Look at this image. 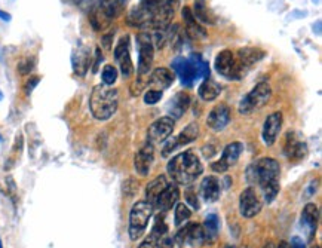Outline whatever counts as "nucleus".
<instances>
[{"mask_svg": "<svg viewBox=\"0 0 322 248\" xmlns=\"http://www.w3.org/2000/svg\"><path fill=\"white\" fill-rule=\"evenodd\" d=\"M211 169H212L214 173L223 174V173H227L229 166L226 165V164H224L222 159H218V161H215V162H212V164H211Z\"/></svg>", "mask_w": 322, "mask_h": 248, "instance_id": "42", "label": "nucleus"}, {"mask_svg": "<svg viewBox=\"0 0 322 248\" xmlns=\"http://www.w3.org/2000/svg\"><path fill=\"white\" fill-rule=\"evenodd\" d=\"M162 97H164V91H159V89H149V91H146V94L143 97V100H144V103H146L147 106H154V104H157V103L162 100Z\"/></svg>", "mask_w": 322, "mask_h": 248, "instance_id": "36", "label": "nucleus"}, {"mask_svg": "<svg viewBox=\"0 0 322 248\" xmlns=\"http://www.w3.org/2000/svg\"><path fill=\"white\" fill-rule=\"evenodd\" d=\"M245 177L247 181L250 184H257V171H255V164H252L247 168V173H245Z\"/></svg>", "mask_w": 322, "mask_h": 248, "instance_id": "41", "label": "nucleus"}, {"mask_svg": "<svg viewBox=\"0 0 322 248\" xmlns=\"http://www.w3.org/2000/svg\"><path fill=\"white\" fill-rule=\"evenodd\" d=\"M204 234H205V242L214 239L217 234H218V229H220V220L215 214H210L207 216V219L204 221Z\"/></svg>", "mask_w": 322, "mask_h": 248, "instance_id": "32", "label": "nucleus"}, {"mask_svg": "<svg viewBox=\"0 0 322 248\" xmlns=\"http://www.w3.org/2000/svg\"><path fill=\"white\" fill-rule=\"evenodd\" d=\"M272 97V88L267 82L257 83L251 91L244 97L239 103V113L240 115H251L254 110L261 109L266 106L267 101Z\"/></svg>", "mask_w": 322, "mask_h": 248, "instance_id": "6", "label": "nucleus"}, {"mask_svg": "<svg viewBox=\"0 0 322 248\" xmlns=\"http://www.w3.org/2000/svg\"><path fill=\"white\" fill-rule=\"evenodd\" d=\"M138 190V183L134 179H128L124 183V193H125L128 198H132Z\"/></svg>", "mask_w": 322, "mask_h": 248, "instance_id": "38", "label": "nucleus"}, {"mask_svg": "<svg viewBox=\"0 0 322 248\" xmlns=\"http://www.w3.org/2000/svg\"><path fill=\"white\" fill-rule=\"evenodd\" d=\"M71 67H73L74 74H77L79 78L86 76L88 70L91 67V52H89V48L88 46L79 45L73 51V55H71Z\"/></svg>", "mask_w": 322, "mask_h": 248, "instance_id": "18", "label": "nucleus"}, {"mask_svg": "<svg viewBox=\"0 0 322 248\" xmlns=\"http://www.w3.org/2000/svg\"><path fill=\"white\" fill-rule=\"evenodd\" d=\"M74 3L79 5L80 8H84V5H91V8L94 6V5H92V0H74Z\"/></svg>", "mask_w": 322, "mask_h": 248, "instance_id": "50", "label": "nucleus"}, {"mask_svg": "<svg viewBox=\"0 0 322 248\" xmlns=\"http://www.w3.org/2000/svg\"><path fill=\"white\" fill-rule=\"evenodd\" d=\"M0 248H3V245H2V241H0Z\"/></svg>", "mask_w": 322, "mask_h": 248, "instance_id": "53", "label": "nucleus"}, {"mask_svg": "<svg viewBox=\"0 0 322 248\" xmlns=\"http://www.w3.org/2000/svg\"><path fill=\"white\" fill-rule=\"evenodd\" d=\"M312 248H321V247H319V245H313V247H312Z\"/></svg>", "mask_w": 322, "mask_h": 248, "instance_id": "52", "label": "nucleus"}, {"mask_svg": "<svg viewBox=\"0 0 322 248\" xmlns=\"http://www.w3.org/2000/svg\"><path fill=\"white\" fill-rule=\"evenodd\" d=\"M197 136H199L197 124H189L177 137H174V140H175L177 147H183V146H187V144L193 143L197 138Z\"/></svg>", "mask_w": 322, "mask_h": 248, "instance_id": "31", "label": "nucleus"}, {"mask_svg": "<svg viewBox=\"0 0 322 248\" xmlns=\"http://www.w3.org/2000/svg\"><path fill=\"white\" fill-rule=\"evenodd\" d=\"M200 193L207 202H215L222 193V183L215 176H208L200 183Z\"/></svg>", "mask_w": 322, "mask_h": 248, "instance_id": "25", "label": "nucleus"}, {"mask_svg": "<svg viewBox=\"0 0 322 248\" xmlns=\"http://www.w3.org/2000/svg\"><path fill=\"white\" fill-rule=\"evenodd\" d=\"M117 69L112 66V64H106L104 66V69L101 71V81L104 85H107V86H112L113 83L117 81Z\"/></svg>", "mask_w": 322, "mask_h": 248, "instance_id": "34", "label": "nucleus"}, {"mask_svg": "<svg viewBox=\"0 0 322 248\" xmlns=\"http://www.w3.org/2000/svg\"><path fill=\"white\" fill-rule=\"evenodd\" d=\"M182 16L183 23H184V26H186V34H187L190 39L199 41V39H205V37H207V31H205V28L197 23L196 18L193 16L192 8L184 6L182 11Z\"/></svg>", "mask_w": 322, "mask_h": 248, "instance_id": "19", "label": "nucleus"}, {"mask_svg": "<svg viewBox=\"0 0 322 248\" xmlns=\"http://www.w3.org/2000/svg\"><path fill=\"white\" fill-rule=\"evenodd\" d=\"M226 248H233V247H226Z\"/></svg>", "mask_w": 322, "mask_h": 248, "instance_id": "54", "label": "nucleus"}, {"mask_svg": "<svg viewBox=\"0 0 322 248\" xmlns=\"http://www.w3.org/2000/svg\"><path fill=\"white\" fill-rule=\"evenodd\" d=\"M192 12H193V16L196 18L197 23L210 24V26L215 24V16L210 11V8L207 5V0H195Z\"/></svg>", "mask_w": 322, "mask_h": 248, "instance_id": "28", "label": "nucleus"}, {"mask_svg": "<svg viewBox=\"0 0 322 248\" xmlns=\"http://www.w3.org/2000/svg\"><path fill=\"white\" fill-rule=\"evenodd\" d=\"M120 9L122 5L117 0H98V3L91 8L89 23L95 31H103L110 27V24L120 14Z\"/></svg>", "mask_w": 322, "mask_h": 248, "instance_id": "4", "label": "nucleus"}, {"mask_svg": "<svg viewBox=\"0 0 322 248\" xmlns=\"http://www.w3.org/2000/svg\"><path fill=\"white\" fill-rule=\"evenodd\" d=\"M153 205L147 201H138L135 202L131 211H129V238L132 241H138L141 236L144 235L149 221L153 216Z\"/></svg>", "mask_w": 322, "mask_h": 248, "instance_id": "5", "label": "nucleus"}, {"mask_svg": "<svg viewBox=\"0 0 322 248\" xmlns=\"http://www.w3.org/2000/svg\"><path fill=\"white\" fill-rule=\"evenodd\" d=\"M103 61V55H101V51H99V48L95 49V63H94V73H97L98 71V67H99V63Z\"/></svg>", "mask_w": 322, "mask_h": 248, "instance_id": "48", "label": "nucleus"}, {"mask_svg": "<svg viewBox=\"0 0 322 248\" xmlns=\"http://www.w3.org/2000/svg\"><path fill=\"white\" fill-rule=\"evenodd\" d=\"M113 34H114V33H107V34H104V36H103V39H101V45H103V46H104V49H107V51H110V49H112Z\"/></svg>", "mask_w": 322, "mask_h": 248, "instance_id": "45", "label": "nucleus"}, {"mask_svg": "<svg viewBox=\"0 0 322 248\" xmlns=\"http://www.w3.org/2000/svg\"><path fill=\"white\" fill-rule=\"evenodd\" d=\"M156 11V9H154ZM154 11L143 6V5H137L134 6L126 18V23L131 26V27L140 28V30H150L152 27V21H153Z\"/></svg>", "mask_w": 322, "mask_h": 248, "instance_id": "15", "label": "nucleus"}, {"mask_svg": "<svg viewBox=\"0 0 322 248\" xmlns=\"http://www.w3.org/2000/svg\"><path fill=\"white\" fill-rule=\"evenodd\" d=\"M18 73L21 76H27L30 74V71L34 69V58H24L18 63Z\"/></svg>", "mask_w": 322, "mask_h": 248, "instance_id": "37", "label": "nucleus"}, {"mask_svg": "<svg viewBox=\"0 0 322 248\" xmlns=\"http://www.w3.org/2000/svg\"><path fill=\"white\" fill-rule=\"evenodd\" d=\"M235 55H236V60H238L240 69L244 70V73H245V70H248L254 64H257L258 61H261L265 58V55H266V52L263 49H260V48L248 46V48L239 49Z\"/></svg>", "mask_w": 322, "mask_h": 248, "instance_id": "22", "label": "nucleus"}, {"mask_svg": "<svg viewBox=\"0 0 322 248\" xmlns=\"http://www.w3.org/2000/svg\"><path fill=\"white\" fill-rule=\"evenodd\" d=\"M290 248H306V245H305V241L301 238L294 236L290 242Z\"/></svg>", "mask_w": 322, "mask_h": 248, "instance_id": "47", "label": "nucleus"}, {"mask_svg": "<svg viewBox=\"0 0 322 248\" xmlns=\"http://www.w3.org/2000/svg\"><path fill=\"white\" fill-rule=\"evenodd\" d=\"M11 14H8V12H5V11H0V20L2 21H5V23H9L11 21Z\"/></svg>", "mask_w": 322, "mask_h": 248, "instance_id": "49", "label": "nucleus"}, {"mask_svg": "<svg viewBox=\"0 0 322 248\" xmlns=\"http://www.w3.org/2000/svg\"><path fill=\"white\" fill-rule=\"evenodd\" d=\"M167 186H168V180H167L165 176H159V177H156L154 180H152V181L147 184V187H146V201L150 202L154 207V204H156L159 195L165 190Z\"/></svg>", "mask_w": 322, "mask_h": 248, "instance_id": "27", "label": "nucleus"}, {"mask_svg": "<svg viewBox=\"0 0 322 248\" xmlns=\"http://www.w3.org/2000/svg\"><path fill=\"white\" fill-rule=\"evenodd\" d=\"M244 152V144L240 141H233V143H229L226 147H224L223 155H222V161H223L226 165L233 166L238 162L239 156Z\"/></svg>", "mask_w": 322, "mask_h": 248, "instance_id": "30", "label": "nucleus"}, {"mask_svg": "<svg viewBox=\"0 0 322 248\" xmlns=\"http://www.w3.org/2000/svg\"><path fill=\"white\" fill-rule=\"evenodd\" d=\"M174 128H175V121L171 116H162V118H159L157 121H154L153 124L149 126V131H147L149 143L154 144V143L165 141L167 138L171 137Z\"/></svg>", "mask_w": 322, "mask_h": 248, "instance_id": "12", "label": "nucleus"}, {"mask_svg": "<svg viewBox=\"0 0 322 248\" xmlns=\"http://www.w3.org/2000/svg\"><path fill=\"white\" fill-rule=\"evenodd\" d=\"M39 82H41V78H39V76H31V78H28L27 82L24 85V92H26L27 96H30V94L33 92V89L39 85Z\"/></svg>", "mask_w": 322, "mask_h": 248, "instance_id": "40", "label": "nucleus"}, {"mask_svg": "<svg viewBox=\"0 0 322 248\" xmlns=\"http://www.w3.org/2000/svg\"><path fill=\"white\" fill-rule=\"evenodd\" d=\"M154 161V147L152 143H146L143 147H141L138 152L135 153L134 156V169L135 173L141 176V177H146L149 176L152 165H153Z\"/></svg>", "mask_w": 322, "mask_h": 248, "instance_id": "17", "label": "nucleus"}, {"mask_svg": "<svg viewBox=\"0 0 322 248\" xmlns=\"http://www.w3.org/2000/svg\"><path fill=\"white\" fill-rule=\"evenodd\" d=\"M214 69L227 81H239L244 74V70L240 69L235 52H232L230 49L218 52V55L214 60Z\"/></svg>", "mask_w": 322, "mask_h": 248, "instance_id": "7", "label": "nucleus"}, {"mask_svg": "<svg viewBox=\"0 0 322 248\" xmlns=\"http://www.w3.org/2000/svg\"><path fill=\"white\" fill-rule=\"evenodd\" d=\"M159 238H156L154 235H149L143 242L140 244V247L138 248H159Z\"/></svg>", "mask_w": 322, "mask_h": 248, "instance_id": "39", "label": "nucleus"}, {"mask_svg": "<svg viewBox=\"0 0 322 248\" xmlns=\"http://www.w3.org/2000/svg\"><path fill=\"white\" fill-rule=\"evenodd\" d=\"M113 55H114V60L119 66V70H120V74L125 78V79H129L132 78L134 74V64H132V60H131V52H129V36L125 34L120 37V41L117 42L114 51H113Z\"/></svg>", "mask_w": 322, "mask_h": 248, "instance_id": "10", "label": "nucleus"}, {"mask_svg": "<svg viewBox=\"0 0 322 248\" xmlns=\"http://www.w3.org/2000/svg\"><path fill=\"white\" fill-rule=\"evenodd\" d=\"M137 46H138V66L137 73L140 78H144L150 73L154 61V46L152 36L147 31H141L137 34Z\"/></svg>", "mask_w": 322, "mask_h": 248, "instance_id": "8", "label": "nucleus"}, {"mask_svg": "<svg viewBox=\"0 0 322 248\" xmlns=\"http://www.w3.org/2000/svg\"><path fill=\"white\" fill-rule=\"evenodd\" d=\"M175 81V74L172 70L167 69V67H157L152 71L150 79L147 81V85L150 86V89H159L164 91L169 88Z\"/></svg>", "mask_w": 322, "mask_h": 248, "instance_id": "20", "label": "nucleus"}, {"mask_svg": "<svg viewBox=\"0 0 322 248\" xmlns=\"http://www.w3.org/2000/svg\"><path fill=\"white\" fill-rule=\"evenodd\" d=\"M202 153H204V156H205L207 159H211V158L217 153V149H215L214 144H205V146L202 147Z\"/></svg>", "mask_w": 322, "mask_h": 248, "instance_id": "43", "label": "nucleus"}, {"mask_svg": "<svg viewBox=\"0 0 322 248\" xmlns=\"http://www.w3.org/2000/svg\"><path fill=\"white\" fill-rule=\"evenodd\" d=\"M178 198H180L178 184L177 183H168V186L165 187V190L159 195L154 207L159 208L160 211H169L171 208L175 207Z\"/></svg>", "mask_w": 322, "mask_h": 248, "instance_id": "23", "label": "nucleus"}, {"mask_svg": "<svg viewBox=\"0 0 322 248\" xmlns=\"http://www.w3.org/2000/svg\"><path fill=\"white\" fill-rule=\"evenodd\" d=\"M230 115H232L230 107L224 103H220L214 109H211V111L208 113L207 126L212 129L214 132H220L230 122Z\"/></svg>", "mask_w": 322, "mask_h": 248, "instance_id": "16", "label": "nucleus"}, {"mask_svg": "<svg viewBox=\"0 0 322 248\" xmlns=\"http://www.w3.org/2000/svg\"><path fill=\"white\" fill-rule=\"evenodd\" d=\"M167 232H168V226H167V223L164 220V216H157L156 217V220H154V224L153 227H152V232L150 234L154 235L156 238H159V239H162L164 236H167Z\"/></svg>", "mask_w": 322, "mask_h": 248, "instance_id": "35", "label": "nucleus"}, {"mask_svg": "<svg viewBox=\"0 0 322 248\" xmlns=\"http://www.w3.org/2000/svg\"><path fill=\"white\" fill-rule=\"evenodd\" d=\"M171 69L174 70V74L180 78V81L184 86H192L193 82L199 79L197 70L192 58H183L178 56L171 63Z\"/></svg>", "mask_w": 322, "mask_h": 248, "instance_id": "11", "label": "nucleus"}, {"mask_svg": "<svg viewBox=\"0 0 322 248\" xmlns=\"http://www.w3.org/2000/svg\"><path fill=\"white\" fill-rule=\"evenodd\" d=\"M301 223L308 227L310 236L315 234L319 223V208L316 204H306L301 211Z\"/></svg>", "mask_w": 322, "mask_h": 248, "instance_id": "26", "label": "nucleus"}, {"mask_svg": "<svg viewBox=\"0 0 322 248\" xmlns=\"http://www.w3.org/2000/svg\"><path fill=\"white\" fill-rule=\"evenodd\" d=\"M190 217H192V211H190V208L187 207V204H184V202H178V204H175V211H174V223H175V226H177V227H180V226H183L184 223H187V221L190 220Z\"/></svg>", "mask_w": 322, "mask_h": 248, "instance_id": "33", "label": "nucleus"}, {"mask_svg": "<svg viewBox=\"0 0 322 248\" xmlns=\"http://www.w3.org/2000/svg\"><path fill=\"white\" fill-rule=\"evenodd\" d=\"M119 107V92L104 83L97 85L89 97V109L97 121H109Z\"/></svg>", "mask_w": 322, "mask_h": 248, "instance_id": "2", "label": "nucleus"}, {"mask_svg": "<svg viewBox=\"0 0 322 248\" xmlns=\"http://www.w3.org/2000/svg\"><path fill=\"white\" fill-rule=\"evenodd\" d=\"M190 103H192V98H190V96H189L186 91L177 92V94L174 96V98L171 100V103H169L168 116H171L174 121H175V119H180L183 115L189 110Z\"/></svg>", "mask_w": 322, "mask_h": 248, "instance_id": "24", "label": "nucleus"}, {"mask_svg": "<svg viewBox=\"0 0 322 248\" xmlns=\"http://www.w3.org/2000/svg\"><path fill=\"white\" fill-rule=\"evenodd\" d=\"M255 171H257V184L263 192L265 201L270 204L279 193V162L273 158H263L258 162H255Z\"/></svg>", "mask_w": 322, "mask_h": 248, "instance_id": "3", "label": "nucleus"}, {"mask_svg": "<svg viewBox=\"0 0 322 248\" xmlns=\"http://www.w3.org/2000/svg\"><path fill=\"white\" fill-rule=\"evenodd\" d=\"M186 196H187V201L192 204V207L195 208V209H199V202H197V198H196V193H193L192 190H187L186 193Z\"/></svg>", "mask_w": 322, "mask_h": 248, "instance_id": "46", "label": "nucleus"}, {"mask_svg": "<svg viewBox=\"0 0 322 248\" xmlns=\"http://www.w3.org/2000/svg\"><path fill=\"white\" fill-rule=\"evenodd\" d=\"M174 242H177V244H204L205 242L204 227L197 223L187 221L174 236Z\"/></svg>", "mask_w": 322, "mask_h": 248, "instance_id": "14", "label": "nucleus"}, {"mask_svg": "<svg viewBox=\"0 0 322 248\" xmlns=\"http://www.w3.org/2000/svg\"><path fill=\"white\" fill-rule=\"evenodd\" d=\"M261 208H263V201L254 187H247L245 190H242L239 198V213L242 217L252 219L257 214H260Z\"/></svg>", "mask_w": 322, "mask_h": 248, "instance_id": "9", "label": "nucleus"}, {"mask_svg": "<svg viewBox=\"0 0 322 248\" xmlns=\"http://www.w3.org/2000/svg\"><path fill=\"white\" fill-rule=\"evenodd\" d=\"M162 2H164V0H141L140 3L143 6H146V8H149V9L154 11V9H157V8L160 6Z\"/></svg>", "mask_w": 322, "mask_h": 248, "instance_id": "44", "label": "nucleus"}, {"mask_svg": "<svg viewBox=\"0 0 322 248\" xmlns=\"http://www.w3.org/2000/svg\"><path fill=\"white\" fill-rule=\"evenodd\" d=\"M284 124V116L280 111H273L265 119L263 129H261V138L266 146H273L279 137L280 129Z\"/></svg>", "mask_w": 322, "mask_h": 248, "instance_id": "13", "label": "nucleus"}, {"mask_svg": "<svg viewBox=\"0 0 322 248\" xmlns=\"http://www.w3.org/2000/svg\"><path fill=\"white\" fill-rule=\"evenodd\" d=\"M167 171L171 176V179L174 180V183L183 184V186H190L204 173V165H202L196 152L186 150V152H182L180 155L174 156L169 161L168 165H167Z\"/></svg>", "mask_w": 322, "mask_h": 248, "instance_id": "1", "label": "nucleus"}, {"mask_svg": "<svg viewBox=\"0 0 322 248\" xmlns=\"http://www.w3.org/2000/svg\"><path fill=\"white\" fill-rule=\"evenodd\" d=\"M284 153L290 161H300L308 155V144L305 141L297 140L294 132H288L284 146Z\"/></svg>", "mask_w": 322, "mask_h": 248, "instance_id": "21", "label": "nucleus"}, {"mask_svg": "<svg viewBox=\"0 0 322 248\" xmlns=\"http://www.w3.org/2000/svg\"><path fill=\"white\" fill-rule=\"evenodd\" d=\"M197 94L204 101H214L222 94V86L215 81H212V79L208 78V79H205L204 82L199 85Z\"/></svg>", "mask_w": 322, "mask_h": 248, "instance_id": "29", "label": "nucleus"}, {"mask_svg": "<svg viewBox=\"0 0 322 248\" xmlns=\"http://www.w3.org/2000/svg\"><path fill=\"white\" fill-rule=\"evenodd\" d=\"M3 100V94H2V91H0V101Z\"/></svg>", "mask_w": 322, "mask_h": 248, "instance_id": "51", "label": "nucleus"}]
</instances>
